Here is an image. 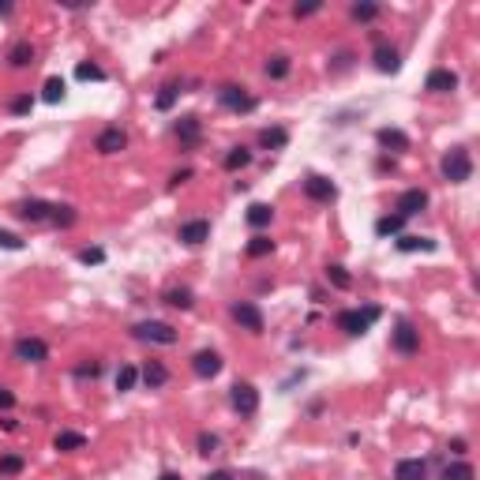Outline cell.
<instances>
[{
  "label": "cell",
  "mask_w": 480,
  "mask_h": 480,
  "mask_svg": "<svg viewBox=\"0 0 480 480\" xmlns=\"http://www.w3.org/2000/svg\"><path fill=\"white\" fill-rule=\"evenodd\" d=\"M64 79L53 75V79H46V90H41V101H49V106H57V101H64Z\"/></svg>",
  "instance_id": "30"
},
{
  "label": "cell",
  "mask_w": 480,
  "mask_h": 480,
  "mask_svg": "<svg viewBox=\"0 0 480 480\" xmlns=\"http://www.w3.org/2000/svg\"><path fill=\"white\" fill-rule=\"evenodd\" d=\"M424 90L450 94V90H458V75H454L450 68H432V72H428V79H424Z\"/></svg>",
  "instance_id": "14"
},
{
  "label": "cell",
  "mask_w": 480,
  "mask_h": 480,
  "mask_svg": "<svg viewBox=\"0 0 480 480\" xmlns=\"http://www.w3.org/2000/svg\"><path fill=\"white\" fill-rule=\"evenodd\" d=\"M158 480H180V473H173V469H166V473H161Z\"/></svg>",
  "instance_id": "50"
},
{
  "label": "cell",
  "mask_w": 480,
  "mask_h": 480,
  "mask_svg": "<svg viewBox=\"0 0 480 480\" xmlns=\"http://www.w3.org/2000/svg\"><path fill=\"white\" fill-rule=\"evenodd\" d=\"M180 244H188V248H199L203 240H210V221L207 218H195V221H184L180 226Z\"/></svg>",
  "instance_id": "12"
},
{
  "label": "cell",
  "mask_w": 480,
  "mask_h": 480,
  "mask_svg": "<svg viewBox=\"0 0 480 480\" xmlns=\"http://www.w3.org/2000/svg\"><path fill=\"white\" fill-rule=\"evenodd\" d=\"M443 480H473V466L469 461H454V466L443 469Z\"/></svg>",
  "instance_id": "35"
},
{
  "label": "cell",
  "mask_w": 480,
  "mask_h": 480,
  "mask_svg": "<svg viewBox=\"0 0 480 480\" xmlns=\"http://www.w3.org/2000/svg\"><path fill=\"white\" fill-rule=\"evenodd\" d=\"M49 218H53L60 229H72L75 221H79V214H75V207H53V214H49Z\"/></svg>",
  "instance_id": "36"
},
{
  "label": "cell",
  "mask_w": 480,
  "mask_h": 480,
  "mask_svg": "<svg viewBox=\"0 0 480 480\" xmlns=\"http://www.w3.org/2000/svg\"><path fill=\"white\" fill-rule=\"evenodd\" d=\"M375 68H379V72H398V68H401V57H398V49H394V46H387V41H379V46H375Z\"/></svg>",
  "instance_id": "20"
},
{
  "label": "cell",
  "mask_w": 480,
  "mask_h": 480,
  "mask_svg": "<svg viewBox=\"0 0 480 480\" xmlns=\"http://www.w3.org/2000/svg\"><path fill=\"white\" fill-rule=\"evenodd\" d=\"M439 169H443V180H450V184H466V180L473 177V158H469L466 147H450L447 154H443Z\"/></svg>",
  "instance_id": "2"
},
{
  "label": "cell",
  "mask_w": 480,
  "mask_h": 480,
  "mask_svg": "<svg viewBox=\"0 0 480 480\" xmlns=\"http://www.w3.org/2000/svg\"><path fill=\"white\" fill-rule=\"evenodd\" d=\"M375 15H379V4H353V19H360V23H372Z\"/></svg>",
  "instance_id": "40"
},
{
  "label": "cell",
  "mask_w": 480,
  "mask_h": 480,
  "mask_svg": "<svg viewBox=\"0 0 480 480\" xmlns=\"http://www.w3.org/2000/svg\"><path fill=\"white\" fill-rule=\"evenodd\" d=\"M135 383H139V368H135V364H120V372H117V390L124 394V390H132Z\"/></svg>",
  "instance_id": "31"
},
{
  "label": "cell",
  "mask_w": 480,
  "mask_h": 480,
  "mask_svg": "<svg viewBox=\"0 0 480 480\" xmlns=\"http://www.w3.org/2000/svg\"><path fill=\"white\" fill-rule=\"evenodd\" d=\"M19 473H23L19 454H0V477H19Z\"/></svg>",
  "instance_id": "34"
},
{
  "label": "cell",
  "mask_w": 480,
  "mask_h": 480,
  "mask_svg": "<svg viewBox=\"0 0 480 480\" xmlns=\"http://www.w3.org/2000/svg\"><path fill=\"white\" fill-rule=\"evenodd\" d=\"M8 109H12L15 117H23V113H30V109H34V98H30V94H15V98L8 101Z\"/></svg>",
  "instance_id": "39"
},
{
  "label": "cell",
  "mask_w": 480,
  "mask_h": 480,
  "mask_svg": "<svg viewBox=\"0 0 480 480\" xmlns=\"http://www.w3.org/2000/svg\"><path fill=\"white\" fill-rule=\"evenodd\" d=\"M15 214H19L23 221H46L49 214H53V207H49L46 199H23L19 207H15Z\"/></svg>",
  "instance_id": "19"
},
{
  "label": "cell",
  "mask_w": 480,
  "mask_h": 480,
  "mask_svg": "<svg viewBox=\"0 0 480 480\" xmlns=\"http://www.w3.org/2000/svg\"><path fill=\"white\" fill-rule=\"evenodd\" d=\"M15 360H23V364H41V360H49V346L41 338H19L15 341Z\"/></svg>",
  "instance_id": "8"
},
{
  "label": "cell",
  "mask_w": 480,
  "mask_h": 480,
  "mask_svg": "<svg viewBox=\"0 0 480 480\" xmlns=\"http://www.w3.org/2000/svg\"><path fill=\"white\" fill-rule=\"evenodd\" d=\"M139 379L147 383L150 390H158V387H166V383H169V368L161 364V360H147V364H143V372H139Z\"/></svg>",
  "instance_id": "18"
},
{
  "label": "cell",
  "mask_w": 480,
  "mask_h": 480,
  "mask_svg": "<svg viewBox=\"0 0 480 480\" xmlns=\"http://www.w3.org/2000/svg\"><path fill=\"white\" fill-rule=\"evenodd\" d=\"M390 346H394V353H401V357H413L417 349H420V330H417L409 319H401L398 327H394V334H390Z\"/></svg>",
  "instance_id": "5"
},
{
  "label": "cell",
  "mask_w": 480,
  "mask_h": 480,
  "mask_svg": "<svg viewBox=\"0 0 480 480\" xmlns=\"http://www.w3.org/2000/svg\"><path fill=\"white\" fill-rule=\"evenodd\" d=\"M98 375H101L98 360H94V364H79V368H75V379H98Z\"/></svg>",
  "instance_id": "43"
},
{
  "label": "cell",
  "mask_w": 480,
  "mask_h": 480,
  "mask_svg": "<svg viewBox=\"0 0 480 480\" xmlns=\"http://www.w3.org/2000/svg\"><path fill=\"white\" fill-rule=\"evenodd\" d=\"M270 252H274V240L270 237L255 233L252 240H248V259H263V255H270Z\"/></svg>",
  "instance_id": "28"
},
{
  "label": "cell",
  "mask_w": 480,
  "mask_h": 480,
  "mask_svg": "<svg viewBox=\"0 0 480 480\" xmlns=\"http://www.w3.org/2000/svg\"><path fill=\"white\" fill-rule=\"evenodd\" d=\"M327 278H330V286H334V289H349V286H353L341 263H330V267H327Z\"/></svg>",
  "instance_id": "38"
},
{
  "label": "cell",
  "mask_w": 480,
  "mask_h": 480,
  "mask_svg": "<svg viewBox=\"0 0 480 480\" xmlns=\"http://www.w3.org/2000/svg\"><path fill=\"white\" fill-rule=\"evenodd\" d=\"M221 364H226V360L214 353V349H199V353L192 357V372L199 375V379H214V375L221 372Z\"/></svg>",
  "instance_id": "10"
},
{
  "label": "cell",
  "mask_w": 480,
  "mask_h": 480,
  "mask_svg": "<svg viewBox=\"0 0 480 480\" xmlns=\"http://www.w3.org/2000/svg\"><path fill=\"white\" fill-rule=\"evenodd\" d=\"M286 143H289L286 128H263V132H259V147H267V150H281Z\"/></svg>",
  "instance_id": "23"
},
{
  "label": "cell",
  "mask_w": 480,
  "mask_h": 480,
  "mask_svg": "<svg viewBox=\"0 0 480 480\" xmlns=\"http://www.w3.org/2000/svg\"><path fill=\"white\" fill-rule=\"evenodd\" d=\"M466 450H469L466 439H454V443H450V454H466Z\"/></svg>",
  "instance_id": "48"
},
{
  "label": "cell",
  "mask_w": 480,
  "mask_h": 480,
  "mask_svg": "<svg viewBox=\"0 0 480 480\" xmlns=\"http://www.w3.org/2000/svg\"><path fill=\"white\" fill-rule=\"evenodd\" d=\"M401 229H406V218H401V214H383V218L375 221V233L379 237H398Z\"/></svg>",
  "instance_id": "24"
},
{
  "label": "cell",
  "mask_w": 480,
  "mask_h": 480,
  "mask_svg": "<svg viewBox=\"0 0 480 480\" xmlns=\"http://www.w3.org/2000/svg\"><path fill=\"white\" fill-rule=\"evenodd\" d=\"M229 401H233V409L240 417H255V409H259V390H255L252 383H233V387H229Z\"/></svg>",
  "instance_id": "6"
},
{
  "label": "cell",
  "mask_w": 480,
  "mask_h": 480,
  "mask_svg": "<svg viewBox=\"0 0 480 480\" xmlns=\"http://www.w3.org/2000/svg\"><path fill=\"white\" fill-rule=\"evenodd\" d=\"M207 480H237L233 473H229V469H218V473H210Z\"/></svg>",
  "instance_id": "49"
},
{
  "label": "cell",
  "mask_w": 480,
  "mask_h": 480,
  "mask_svg": "<svg viewBox=\"0 0 480 480\" xmlns=\"http://www.w3.org/2000/svg\"><path fill=\"white\" fill-rule=\"evenodd\" d=\"M424 207H428V192H424V188H409V192H401V195H398V207H394V210H398L401 218L409 221L413 214H420Z\"/></svg>",
  "instance_id": "11"
},
{
  "label": "cell",
  "mask_w": 480,
  "mask_h": 480,
  "mask_svg": "<svg viewBox=\"0 0 480 480\" xmlns=\"http://www.w3.org/2000/svg\"><path fill=\"white\" fill-rule=\"evenodd\" d=\"M132 334L139 341H158V346H177V330L169 323H158V319H147V323H135Z\"/></svg>",
  "instance_id": "3"
},
{
  "label": "cell",
  "mask_w": 480,
  "mask_h": 480,
  "mask_svg": "<svg viewBox=\"0 0 480 480\" xmlns=\"http://www.w3.org/2000/svg\"><path fill=\"white\" fill-rule=\"evenodd\" d=\"M79 263H87V267H98V263H106V252H101V248H83V252H79Z\"/></svg>",
  "instance_id": "41"
},
{
  "label": "cell",
  "mask_w": 480,
  "mask_h": 480,
  "mask_svg": "<svg viewBox=\"0 0 480 480\" xmlns=\"http://www.w3.org/2000/svg\"><path fill=\"white\" fill-rule=\"evenodd\" d=\"M177 98H180V83H166V87H161V94L154 98V106H158L161 113H169V109L177 106Z\"/></svg>",
  "instance_id": "29"
},
{
  "label": "cell",
  "mask_w": 480,
  "mask_h": 480,
  "mask_svg": "<svg viewBox=\"0 0 480 480\" xmlns=\"http://www.w3.org/2000/svg\"><path fill=\"white\" fill-rule=\"evenodd\" d=\"M75 79H83V83H101V79H106V72H101L98 64H87V60H83V64L75 68Z\"/></svg>",
  "instance_id": "37"
},
{
  "label": "cell",
  "mask_w": 480,
  "mask_h": 480,
  "mask_svg": "<svg viewBox=\"0 0 480 480\" xmlns=\"http://www.w3.org/2000/svg\"><path fill=\"white\" fill-rule=\"evenodd\" d=\"M12 406H15V394L8 387H0V409H12Z\"/></svg>",
  "instance_id": "46"
},
{
  "label": "cell",
  "mask_w": 480,
  "mask_h": 480,
  "mask_svg": "<svg viewBox=\"0 0 480 480\" xmlns=\"http://www.w3.org/2000/svg\"><path fill=\"white\" fill-rule=\"evenodd\" d=\"M229 315H233L248 334H263V327H267V323H263V312L252 304V300H237V304L229 308Z\"/></svg>",
  "instance_id": "7"
},
{
  "label": "cell",
  "mask_w": 480,
  "mask_h": 480,
  "mask_svg": "<svg viewBox=\"0 0 480 480\" xmlns=\"http://www.w3.org/2000/svg\"><path fill=\"white\" fill-rule=\"evenodd\" d=\"M375 139H379L383 150H394V154L409 150V135L401 132V128H379V132H375Z\"/></svg>",
  "instance_id": "15"
},
{
  "label": "cell",
  "mask_w": 480,
  "mask_h": 480,
  "mask_svg": "<svg viewBox=\"0 0 480 480\" xmlns=\"http://www.w3.org/2000/svg\"><path fill=\"white\" fill-rule=\"evenodd\" d=\"M199 132H203L199 117H180V120H177V139L184 143L188 150H192V147H199Z\"/></svg>",
  "instance_id": "17"
},
{
  "label": "cell",
  "mask_w": 480,
  "mask_h": 480,
  "mask_svg": "<svg viewBox=\"0 0 480 480\" xmlns=\"http://www.w3.org/2000/svg\"><path fill=\"white\" fill-rule=\"evenodd\" d=\"M0 248H8V252H19L23 240L15 237V233H4V229H0Z\"/></svg>",
  "instance_id": "44"
},
{
  "label": "cell",
  "mask_w": 480,
  "mask_h": 480,
  "mask_svg": "<svg viewBox=\"0 0 480 480\" xmlns=\"http://www.w3.org/2000/svg\"><path fill=\"white\" fill-rule=\"evenodd\" d=\"M12 12V4H8V0H0V15H8Z\"/></svg>",
  "instance_id": "51"
},
{
  "label": "cell",
  "mask_w": 480,
  "mask_h": 480,
  "mask_svg": "<svg viewBox=\"0 0 480 480\" xmlns=\"http://www.w3.org/2000/svg\"><path fill=\"white\" fill-rule=\"evenodd\" d=\"M435 240L432 237H398V252H435Z\"/></svg>",
  "instance_id": "25"
},
{
  "label": "cell",
  "mask_w": 480,
  "mask_h": 480,
  "mask_svg": "<svg viewBox=\"0 0 480 480\" xmlns=\"http://www.w3.org/2000/svg\"><path fill=\"white\" fill-rule=\"evenodd\" d=\"M166 304H173V308H192L195 297H192V289L177 286V289H166Z\"/></svg>",
  "instance_id": "32"
},
{
  "label": "cell",
  "mask_w": 480,
  "mask_h": 480,
  "mask_svg": "<svg viewBox=\"0 0 480 480\" xmlns=\"http://www.w3.org/2000/svg\"><path fill=\"white\" fill-rule=\"evenodd\" d=\"M394 480H428V461L401 458L398 466H394Z\"/></svg>",
  "instance_id": "16"
},
{
  "label": "cell",
  "mask_w": 480,
  "mask_h": 480,
  "mask_svg": "<svg viewBox=\"0 0 480 480\" xmlns=\"http://www.w3.org/2000/svg\"><path fill=\"white\" fill-rule=\"evenodd\" d=\"M124 147H128V135H124V128H117V124L101 128L98 143H94V150H98V154H117V150H124Z\"/></svg>",
  "instance_id": "13"
},
{
  "label": "cell",
  "mask_w": 480,
  "mask_h": 480,
  "mask_svg": "<svg viewBox=\"0 0 480 480\" xmlns=\"http://www.w3.org/2000/svg\"><path fill=\"white\" fill-rule=\"evenodd\" d=\"M304 195H308L312 203H330L334 195H338V188H334V180L312 173V177H304Z\"/></svg>",
  "instance_id": "9"
},
{
  "label": "cell",
  "mask_w": 480,
  "mask_h": 480,
  "mask_svg": "<svg viewBox=\"0 0 480 480\" xmlns=\"http://www.w3.org/2000/svg\"><path fill=\"white\" fill-rule=\"evenodd\" d=\"M274 221V207L270 203H252V207H248V226L252 229H267Z\"/></svg>",
  "instance_id": "22"
},
{
  "label": "cell",
  "mask_w": 480,
  "mask_h": 480,
  "mask_svg": "<svg viewBox=\"0 0 480 480\" xmlns=\"http://www.w3.org/2000/svg\"><path fill=\"white\" fill-rule=\"evenodd\" d=\"M8 64L12 68H27V64H34V46L30 41H19V46L8 53Z\"/></svg>",
  "instance_id": "27"
},
{
  "label": "cell",
  "mask_w": 480,
  "mask_h": 480,
  "mask_svg": "<svg viewBox=\"0 0 480 480\" xmlns=\"http://www.w3.org/2000/svg\"><path fill=\"white\" fill-rule=\"evenodd\" d=\"M188 177H192V169H180V173H173V180H169V184H173V188H177V184H184V180H188Z\"/></svg>",
  "instance_id": "47"
},
{
  "label": "cell",
  "mask_w": 480,
  "mask_h": 480,
  "mask_svg": "<svg viewBox=\"0 0 480 480\" xmlns=\"http://www.w3.org/2000/svg\"><path fill=\"white\" fill-rule=\"evenodd\" d=\"M379 319V308L368 304V308H346V312H338V330H346L349 338H360V334L372 330V323Z\"/></svg>",
  "instance_id": "1"
},
{
  "label": "cell",
  "mask_w": 480,
  "mask_h": 480,
  "mask_svg": "<svg viewBox=\"0 0 480 480\" xmlns=\"http://www.w3.org/2000/svg\"><path fill=\"white\" fill-rule=\"evenodd\" d=\"M218 101L226 109H233V113H255V106H259V101H255L244 87H237V83H226V87L218 90Z\"/></svg>",
  "instance_id": "4"
},
{
  "label": "cell",
  "mask_w": 480,
  "mask_h": 480,
  "mask_svg": "<svg viewBox=\"0 0 480 480\" xmlns=\"http://www.w3.org/2000/svg\"><path fill=\"white\" fill-rule=\"evenodd\" d=\"M199 454H218V435L214 432H199Z\"/></svg>",
  "instance_id": "42"
},
{
  "label": "cell",
  "mask_w": 480,
  "mask_h": 480,
  "mask_svg": "<svg viewBox=\"0 0 480 480\" xmlns=\"http://www.w3.org/2000/svg\"><path fill=\"white\" fill-rule=\"evenodd\" d=\"M83 447H87V435L83 432H57V439H53V450H60V454H72Z\"/></svg>",
  "instance_id": "21"
},
{
  "label": "cell",
  "mask_w": 480,
  "mask_h": 480,
  "mask_svg": "<svg viewBox=\"0 0 480 480\" xmlns=\"http://www.w3.org/2000/svg\"><path fill=\"white\" fill-rule=\"evenodd\" d=\"M221 166H226L229 173H237V169L252 166V150H248V147H233V150L226 154V158H221Z\"/></svg>",
  "instance_id": "26"
},
{
  "label": "cell",
  "mask_w": 480,
  "mask_h": 480,
  "mask_svg": "<svg viewBox=\"0 0 480 480\" xmlns=\"http://www.w3.org/2000/svg\"><path fill=\"white\" fill-rule=\"evenodd\" d=\"M319 8H323L319 0H312V4H297V8H293V15H297V19H308V15H315Z\"/></svg>",
  "instance_id": "45"
},
{
  "label": "cell",
  "mask_w": 480,
  "mask_h": 480,
  "mask_svg": "<svg viewBox=\"0 0 480 480\" xmlns=\"http://www.w3.org/2000/svg\"><path fill=\"white\" fill-rule=\"evenodd\" d=\"M289 72H293V60H289V57H270L267 60V75H270V79H286Z\"/></svg>",
  "instance_id": "33"
}]
</instances>
